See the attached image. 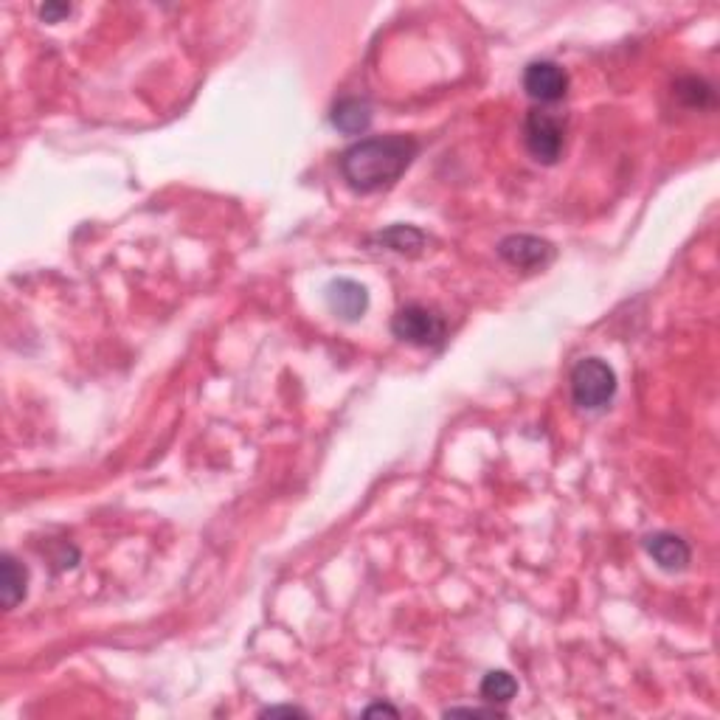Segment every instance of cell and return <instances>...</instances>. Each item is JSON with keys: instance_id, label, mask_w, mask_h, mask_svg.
Listing matches in <instances>:
<instances>
[{"instance_id": "7c38bea8", "label": "cell", "mask_w": 720, "mask_h": 720, "mask_svg": "<svg viewBox=\"0 0 720 720\" xmlns=\"http://www.w3.org/2000/svg\"><path fill=\"white\" fill-rule=\"evenodd\" d=\"M479 692L487 704H510L512 698L518 695V681L507 670H490L481 678Z\"/></svg>"}, {"instance_id": "9c48e42d", "label": "cell", "mask_w": 720, "mask_h": 720, "mask_svg": "<svg viewBox=\"0 0 720 720\" xmlns=\"http://www.w3.org/2000/svg\"><path fill=\"white\" fill-rule=\"evenodd\" d=\"M26 591H29V569L12 555H3V563H0V600H3V608L6 611L17 608L20 602L26 600Z\"/></svg>"}, {"instance_id": "5b68a950", "label": "cell", "mask_w": 720, "mask_h": 720, "mask_svg": "<svg viewBox=\"0 0 720 720\" xmlns=\"http://www.w3.org/2000/svg\"><path fill=\"white\" fill-rule=\"evenodd\" d=\"M524 90L529 99L552 105L569 93V74L552 60H535L524 68Z\"/></svg>"}, {"instance_id": "8fae6325", "label": "cell", "mask_w": 720, "mask_h": 720, "mask_svg": "<svg viewBox=\"0 0 720 720\" xmlns=\"http://www.w3.org/2000/svg\"><path fill=\"white\" fill-rule=\"evenodd\" d=\"M332 124L346 135H360L369 130L372 124V107L366 99L358 96H346L338 105L332 107Z\"/></svg>"}, {"instance_id": "3957f363", "label": "cell", "mask_w": 720, "mask_h": 720, "mask_svg": "<svg viewBox=\"0 0 720 720\" xmlns=\"http://www.w3.org/2000/svg\"><path fill=\"white\" fill-rule=\"evenodd\" d=\"M391 332L405 344L422 346V349H436L448 338V324L436 313L434 307L425 304H405L391 318Z\"/></svg>"}, {"instance_id": "7a4b0ae2", "label": "cell", "mask_w": 720, "mask_h": 720, "mask_svg": "<svg viewBox=\"0 0 720 720\" xmlns=\"http://www.w3.org/2000/svg\"><path fill=\"white\" fill-rule=\"evenodd\" d=\"M571 397L583 411H602L616 394V372L602 358H583L571 369Z\"/></svg>"}, {"instance_id": "e0dca14e", "label": "cell", "mask_w": 720, "mask_h": 720, "mask_svg": "<svg viewBox=\"0 0 720 720\" xmlns=\"http://www.w3.org/2000/svg\"><path fill=\"white\" fill-rule=\"evenodd\" d=\"M363 715H366V718H369V715H391V718H397L400 712H397V709L389 704H372L363 709Z\"/></svg>"}, {"instance_id": "4fadbf2b", "label": "cell", "mask_w": 720, "mask_h": 720, "mask_svg": "<svg viewBox=\"0 0 720 720\" xmlns=\"http://www.w3.org/2000/svg\"><path fill=\"white\" fill-rule=\"evenodd\" d=\"M675 96H678L684 105L698 107V110H701V107L715 105V90H712L709 82L698 79V76H684V79H678Z\"/></svg>"}, {"instance_id": "ba28073f", "label": "cell", "mask_w": 720, "mask_h": 720, "mask_svg": "<svg viewBox=\"0 0 720 720\" xmlns=\"http://www.w3.org/2000/svg\"><path fill=\"white\" fill-rule=\"evenodd\" d=\"M647 555L664 571H684L690 566V543L675 532H653L645 538Z\"/></svg>"}, {"instance_id": "8992f818", "label": "cell", "mask_w": 720, "mask_h": 720, "mask_svg": "<svg viewBox=\"0 0 720 720\" xmlns=\"http://www.w3.org/2000/svg\"><path fill=\"white\" fill-rule=\"evenodd\" d=\"M498 256L510 262L512 268L538 270L546 268L555 259V245L540 240L535 234H510L498 242Z\"/></svg>"}, {"instance_id": "9a60e30c", "label": "cell", "mask_w": 720, "mask_h": 720, "mask_svg": "<svg viewBox=\"0 0 720 720\" xmlns=\"http://www.w3.org/2000/svg\"><path fill=\"white\" fill-rule=\"evenodd\" d=\"M74 12V6H68V3H45L40 6V17H43L45 23H60L62 17H68Z\"/></svg>"}, {"instance_id": "52a82bcc", "label": "cell", "mask_w": 720, "mask_h": 720, "mask_svg": "<svg viewBox=\"0 0 720 720\" xmlns=\"http://www.w3.org/2000/svg\"><path fill=\"white\" fill-rule=\"evenodd\" d=\"M327 307L344 321H358L369 310V290L355 279H332L327 285Z\"/></svg>"}, {"instance_id": "2e32d148", "label": "cell", "mask_w": 720, "mask_h": 720, "mask_svg": "<svg viewBox=\"0 0 720 720\" xmlns=\"http://www.w3.org/2000/svg\"><path fill=\"white\" fill-rule=\"evenodd\" d=\"M276 715H287V718H307V712L299 706H268L262 709V718H276Z\"/></svg>"}, {"instance_id": "6da1fadb", "label": "cell", "mask_w": 720, "mask_h": 720, "mask_svg": "<svg viewBox=\"0 0 720 720\" xmlns=\"http://www.w3.org/2000/svg\"><path fill=\"white\" fill-rule=\"evenodd\" d=\"M417 152L420 144L411 135L391 133L363 138L341 155V175L349 183V189L369 195L400 180V175L417 158Z\"/></svg>"}, {"instance_id": "5bb4252c", "label": "cell", "mask_w": 720, "mask_h": 720, "mask_svg": "<svg viewBox=\"0 0 720 720\" xmlns=\"http://www.w3.org/2000/svg\"><path fill=\"white\" fill-rule=\"evenodd\" d=\"M450 715H467V718H504V712L498 709H479V706H453V709H445V718Z\"/></svg>"}, {"instance_id": "30bf717a", "label": "cell", "mask_w": 720, "mask_h": 720, "mask_svg": "<svg viewBox=\"0 0 720 720\" xmlns=\"http://www.w3.org/2000/svg\"><path fill=\"white\" fill-rule=\"evenodd\" d=\"M372 242L377 245H383V248H389L394 254H405V256H417L425 248V231H420L417 225H408V223H397V225H389V228H383V231H377Z\"/></svg>"}, {"instance_id": "277c9868", "label": "cell", "mask_w": 720, "mask_h": 720, "mask_svg": "<svg viewBox=\"0 0 720 720\" xmlns=\"http://www.w3.org/2000/svg\"><path fill=\"white\" fill-rule=\"evenodd\" d=\"M524 141L529 155L538 164H557L560 155H563V147H566L563 121L555 119L552 113H543V110H529L524 121Z\"/></svg>"}]
</instances>
